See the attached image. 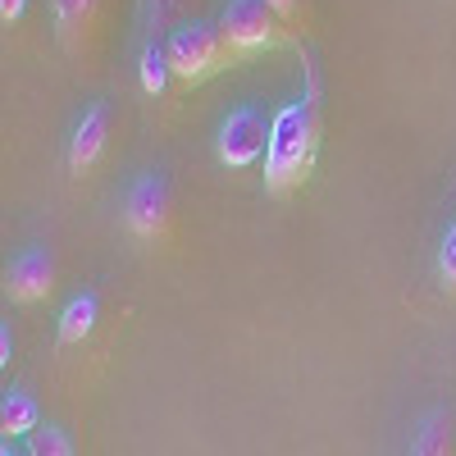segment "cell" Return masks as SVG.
Segmentation results:
<instances>
[{"label": "cell", "mask_w": 456, "mask_h": 456, "mask_svg": "<svg viewBox=\"0 0 456 456\" xmlns=\"http://www.w3.org/2000/svg\"><path fill=\"white\" fill-rule=\"evenodd\" d=\"M320 156V110L311 92L283 101L270 119V146H265V192L270 197H292L306 187L311 169Z\"/></svg>", "instance_id": "1"}, {"label": "cell", "mask_w": 456, "mask_h": 456, "mask_svg": "<svg viewBox=\"0 0 456 456\" xmlns=\"http://www.w3.org/2000/svg\"><path fill=\"white\" fill-rule=\"evenodd\" d=\"M165 51H169L174 78L187 87H197V83L215 78L219 69L233 64V51H228L219 23H206V19H183L178 28H169Z\"/></svg>", "instance_id": "2"}, {"label": "cell", "mask_w": 456, "mask_h": 456, "mask_svg": "<svg viewBox=\"0 0 456 456\" xmlns=\"http://www.w3.org/2000/svg\"><path fill=\"white\" fill-rule=\"evenodd\" d=\"M169 219H174V192H169V178L165 169H142L128 192H124V224L128 233L142 242H156L169 233Z\"/></svg>", "instance_id": "3"}, {"label": "cell", "mask_w": 456, "mask_h": 456, "mask_svg": "<svg viewBox=\"0 0 456 456\" xmlns=\"http://www.w3.org/2000/svg\"><path fill=\"white\" fill-rule=\"evenodd\" d=\"M265 146H270V124L251 101H238L215 128V156L224 169H251L265 156Z\"/></svg>", "instance_id": "4"}, {"label": "cell", "mask_w": 456, "mask_h": 456, "mask_svg": "<svg viewBox=\"0 0 456 456\" xmlns=\"http://www.w3.org/2000/svg\"><path fill=\"white\" fill-rule=\"evenodd\" d=\"M219 32L233 55H256L283 42V19L265 0H228L219 14Z\"/></svg>", "instance_id": "5"}, {"label": "cell", "mask_w": 456, "mask_h": 456, "mask_svg": "<svg viewBox=\"0 0 456 456\" xmlns=\"http://www.w3.org/2000/svg\"><path fill=\"white\" fill-rule=\"evenodd\" d=\"M55 292V256L51 247L32 242L5 265V297L14 306H37Z\"/></svg>", "instance_id": "6"}, {"label": "cell", "mask_w": 456, "mask_h": 456, "mask_svg": "<svg viewBox=\"0 0 456 456\" xmlns=\"http://www.w3.org/2000/svg\"><path fill=\"white\" fill-rule=\"evenodd\" d=\"M105 146H110V105H105V101H92V105L78 114L73 133H69V151H64L69 174H73V178H87V174L101 165Z\"/></svg>", "instance_id": "7"}, {"label": "cell", "mask_w": 456, "mask_h": 456, "mask_svg": "<svg viewBox=\"0 0 456 456\" xmlns=\"http://www.w3.org/2000/svg\"><path fill=\"white\" fill-rule=\"evenodd\" d=\"M96 14H101V0H51V19H55L60 46L78 55L87 46L92 28H96Z\"/></svg>", "instance_id": "8"}, {"label": "cell", "mask_w": 456, "mask_h": 456, "mask_svg": "<svg viewBox=\"0 0 456 456\" xmlns=\"http://www.w3.org/2000/svg\"><path fill=\"white\" fill-rule=\"evenodd\" d=\"M406 456H456V415L447 406L425 411L415 434H411Z\"/></svg>", "instance_id": "9"}, {"label": "cell", "mask_w": 456, "mask_h": 456, "mask_svg": "<svg viewBox=\"0 0 456 456\" xmlns=\"http://www.w3.org/2000/svg\"><path fill=\"white\" fill-rule=\"evenodd\" d=\"M96 315H101L96 292H78V297H69V301H64V311H60V324H55L60 347H83V342L92 338V329H96Z\"/></svg>", "instance_id": "10"}, {"label": "cell", "mask_w": 456, "mask_h": 456, "mask_svg": "<svg viewBox=\"0 0 456 456\" xmlns=\"http://www.w3.org/2000/svg\"><path fill=\"white\" fill-rule=\"evenodd\" d=\"M42 429V406H37L23 388H10L0 402V434L5 438H32Z\"/></svg>", "instance_id": "11"}, {"label": "cell", "mask_w": 456, "mask_h": 456, "mask_svg": "<svg viewBox=\"0 0 456 456\" xmlns=\"http://www.w3.org/2000/svg\"><path fill=\"white\" fill-rule=\"evenodd\" d=\"M169 78H174V69H169V51L156 42V37H151V42L142 46V60H137V83H142V92H146V96H165Z\"/></svg>", "instance_id": "12"}, {"label": "cell", "mask_w": 456, "mask_h": 456, "mask_svg": "<svg viewBox=\"0 0 456 456\" xmlns=\"http://www.w3.org/2000/svg\"><path fill=\"white\" fill-rule=\"evenodd\" d=\"M438 283H443L447 297H456V215L438 238Z\"/></svg>", "instance_id": "13"}, {"label": "cell", "mask_w": 456, "mask_h": 456, "mask_svg": "<svg viewBox=\"0 0 456 456\" xmlns=\"http://www.w3.org/2000/svg\"><path fill=\"white\" fill-rule=\"evenodd\" d=\"M28 456H73V438L60 425H42L28 438Z\"/></svg>", "instance_id": "14"}, {"label": "cell", "mask_w": 456, "mask_h": 456, "mask_svg": "<svg viewBox=\"0 0 456 456\" xmlns=\"http://www.w3.org/2000/svg\"><path fill=\"white\" fill-rule=\"evenodd\" d=\"M265 5H270L283 23H297L301 19V0H265Z\"/></svg>", "instance_id": "15"}, {"label": "cell", "mask_w": 456, "mask_h": 456, "mask_svg": "<svg viewBox=\"0 0 456 456\" xmlns=\"http://www.w3.org/2000/svg\"><path fill=\"white\" fill-rule=\"evenodd\" d=\"M23 10H28V0H0V23H19L23 19Z\"/></svg>", "instance_id": "16"}, {"label": "cell", "mask_w": 456, "mask_h": 456, "mask_svg": "<svg viewBox=\"0 0 456 456\" xmlns=\"http://www.w3.org/2000/svg\"><path fill=\"white\" fill-rule=\"evenodd\" d=\"M14 361V333H10V324H0V365H10Z\"/></svg>", "instance_id": "17"}, {"label": "cell", "mask_w": 456, "mask_h": 456, "mask_svg": "<svg viewBox=\"0 0 456 456\" xmlns=\"http://www.w3.org/2000/svg\"><path fill=\"white\" fill-rule=\"evenodd\" d=\"M0 456H14V447H10V438H5V443H0Z\"/></svg>", "instance_id": "18"}]
</instances>
